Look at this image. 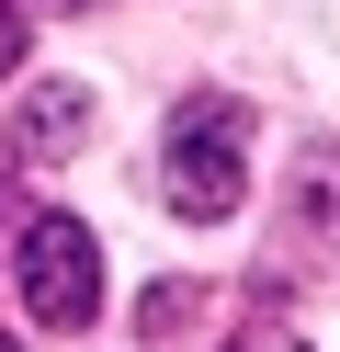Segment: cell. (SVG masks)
<instances>
[{"instance_id": "cell-1", "label": "cell", "mask_w": 340, "mask_h": 352, "mask_svg": "<svg viewBox=\"0 0 340 352\" xmlns=\"http://www.w3.org/2000/svg\"><path fill=\"white\" fill-rule=\"evenodd\" d=\"M159 182H170V205L193 216V228L238 216V193H249V114H238V102H181Z\"/></svg>"}, {"instance_id": "cell-2", "label": "cell", "mask_w": 340, "mask_h": 352, "mask_svg": "<svg viewBox=\"0 0 340 352\" xmlns=\"http://www.w3.org/2000/svg\"><path fill=\"white\" fill-rule=\"evenodd\" d=\"M12 273H23L34 329H91V307H102V239H91L80 216H34V228L12 239Z\"/></svg>"}, {"instance_id": "cell-3", "label": "cell", "mask_w": 340, "mask_h": 352, "mask_svg": "<svg viewBox=\"0 0 340 352\" xmlns=\"http://www.w3.org/2000/svg\"><path fill=\"white\" fill-rule=\"evenodd\" d=\"M238 352H306V341H295V329H272V318H261V329H238Z\"/></svg>"}, {"instance_id": "cell-4", "label": "cell", "mask_w": 340, "mask_h": 352, "mask_svg": "<svg viewBox=\"0 0 340 352\" xmlns=\"http://www.w3.org/2000/svg\"><path fill=\"white\" fill-rule=\"evenodd\" d=\"M12 57H23V12H0V80H12Z\"/></svg>"}, {"instance_id": "cell-5", "label": "cell", "mask_w": 340, "mask_h": 352, "mask_svg": "<svg viewBox=\"0 0 340 352\" xmlns=\"http://www.w3.org/2000/svg\"><path fill=\"white\" fill-rule=\"evenodd\" d=\"M0 228H12V182H0Z\"/></svg>"}, {"instance_id": "cell-6", "label": "cell", "mask_w": 340, "mask_h": 352, "mask_svg": "<svg viewBox=\"0 0 340 352\" xmlns=\"http://www.w3.org/2000/svg\"><path fill=\"white\" fill-rule=\"evenodd\" d=\"M0 352H23V341H12V329H0Z\"/></svg>"}]
</instances>
